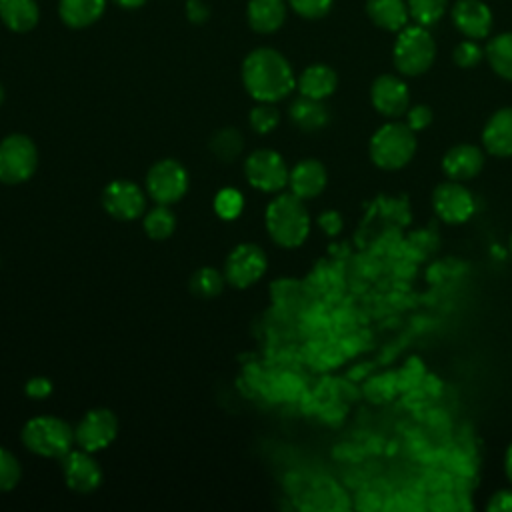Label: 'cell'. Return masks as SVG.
<instances>
[{
	"mask_svg": "<svg viewBox=\"0 0 512 512\" xmlns=\"http://www.w3.org/2000/svg\"><path fill=\"white\" fill-rule=\"evenodd\" d=\"M242 82L256 102H278L296 88L290 62L274 48H256L242 62Z\"/></svg>",
	"mask_w": 512,
	"mask_h": 512,
	"instance_id": "6da1fadb",
	"label": "cell"
},
{
	"mask_svg": "<svg viewBox=\"0 0 512 512\" xmlns=\"http://www.w3.org/2000/svg\"><path fill=\"white\" fill-rule=\"evenodd\" d=\"M264 224L270 238L282 248L300 246L310 232V216L304 200L292 192L278 194L268 204Z\"/></svg>",
	"mask_w": 512,
	"mask_h": 512,
	"instance_id": "7a4b0ae2",
	"label": "cell"
},
{
	"mask_svg": "<svg viewBox=\"0 0 512 512\" xmlns=\"http://www.w3.org/2000/svg\"><path fill=\"white\" fill-rule=\"evenodd\" d=\"M74 442V428L58 416H34L22 428V444L42 458H62Z\"/></svg>",
	"mask_w": 512,
	"mask_h": 512,
	"instance_id": "3957f363",
	"label": "cell"
},
{
	"mask_svg": "<svg viewBox=\"0 0 512 512\" xmlns=\"http://www.w3.org/2000/svg\"><path fill=\"white\" fill-rule=\"evenodd\" d=\"M416 152V134L408 124L390 122L380 126L370 140V158L384 170L406 166Z\"/></svg>",
	"mask_w": 512,
	"mask_h": 512,
	"instance_id": "277c9868",
	"label": "cell"
},
{
	"mask_svg": "<svg viewBox=\"0 0 512 512\" xmlns=\"http://www.w3.org/2000/svg\"><path fill=\"white\" fill-rule=\"evenodd\" d=\"M392 58L400 74L418 76L432 66L436 58V44L424 26H404L394 42Z\"/></svg>",
	"mask_w": 512,
	"mask_h": 512,
	"instance_id": "5b68a950",
	"label": "cell"
},
{
	"mask_svg": "<svg viewBox=\"0 0 512 512\" xmlns=\"http://www.w3.org/2000/svg\"><path fill=\"white\" fill-rule=\"evenodd\" d=\"M38 168V148L26 134H8L0 140V182L22 184Z\"/></svg>",
	"mask_w": 512,
	"mask_h": 512,
	"instance_id": "8992f818",
	"label": "cell"
},
{
	"mask_svg": "<svg viewBox=\"0 0 512 512\" xmlns=\"http://www.w3.org/2000/svg\"><path fill=\"white\" fill-rule=\"evenodd\" d=\"M146 192L156 204H174L188 192V170L174 158L152 164L146 174Z\"/></svg>",
	"mask_w": 512,
	"mask_h": 512,
	"instance_id": "52a82bcc",
	"label": "cell"
},
{
	"mask_svg": "<svg viewBox=\"0 0 512 512\" xmlns=\"http://www.w3.org/2000/svg\"><path fill=\"white\" fill-rule=\"evenodd\" d=\"M244 174L252 188L260 192H280L288 186V174L284 158L270 148L254 150L244 162Z\"/></svg>",
	"mask_w": 512,
	"mask_h": 512,
	"instance_id": "ba28073f",
	"label": "cell"
},
{
	"mask_svg": "<svg viewBox=\"0 0 512 512\" xmlns=\"http://www.w3.org/2000/svg\"><path fill=\"white\" fill-rule=\"evenodd\" d=\"M118 436V418L108 408H92L74 428L76 444L86 452L108 448Z\"/></svg>",
	"mask_w": 512,
	"mask_h": 512,
	"instance_id": "9c48e42d",
	"label": "cell"
},
{
	"mask_svg": "<svg viewBox=\"0 0 512 512\" xmlns=\"http://www.w3.org/2000/svg\"><path fill=\"white\" fill-rule=\"evenodd\" d=\"M268 260L260 246L256 244H238L226 258L224 278L234 288H250L266 272Z\"/></svg>",
	"mask_w": 512,
	"mask_h": 512,
	"instance_id": "30bf717a",
	"label": "cell"
},
{
	"mask_svg": "<svg viewBox=\"0 0 512 512\" xmlns=\"http://www.w3.org/2000/svg\"><path fill=\"white\" fill-rule=\"evenodd\" d=\"M104 210L122 222L136 220L146 210L144 190L130 180H112L102 192Z\"/></svg>",
	"mask_w": 512,
	"mask_h": 512,
	"instance_id": "8fae6325",
	"label": "cell"
},
{
	"mask_svg": "<svg viewBox=\"0 0 512 512\" xmlns=\"http://www.w3.org/2000/svg\"><path fill=\"white\" fill-rule=\"evenodd\" d=\"M62 474L66 486L78 494H90L102 482V470L96 458L92 456V452H86L82 448L70 450L62 456Z\"/></svg>",
	"mask_w": 512,
	"mask_h": 512,
	"instance_id": "7c38bea8",
	"label": "cell"
},
{
	"mask_svg": "<svg viewBox=\"0 0 512 512\" xmlns=\"http://www.w3.org/2000/svg\"><path fill=\"white\" fill-rule=\"evenodd\" d=\"M432 206L436 214L448 224H462L474 212V198L460 182H444L434 190Z\"/></svg>",
	"mask_w": 512,
	"mask_h": 512,
	"instance_id": "4fadbf2b",
	"label": "cell"
},
{
	"mask_svg": "<svg viewBox=\"0 0 512 512\" xmlns=\"http://www.w3.org/2000/svg\"><path fill=\"white\" fill-rule=\"evenodd\" d=\"M370 100H372V106L382 116L398 118L400 114L408 112L410 92H408V86L398 76L382 74L372 82Z\"/></svg>",
	"mask_w": 512,
	"mask_h": 512,
	"instance_id": "5bb4252c",
	"label": "cell"
},
{
	"mask_svg": "<svg viewBox=\"0 0 512 512\" xmlns=\"http://www.w3.org/2000/svg\"><path fill=\"white\" fill-rule=\"evenodd\" d=\"M452 22L466 38L480 40L492 30V12L482 0H458L452 8Z\"/></svg>",
	"mask_w": 512,
	"mask_h": 512,
	"instance_id": "9a60e30c",
	"label": "cell"
},
{
	"mask_svg": "<svg viewBox=\"0 0 512 512\" xmlns=\"http://www.w3.org/2000/svg\"><path fill=\"white\" fill-rule=\"evenodd\" d=\"M328 182V174L322 162L314 160V158H306L300 160L288 174V186L290 192L296 194L302 200H310L316 198Z\"/></svg>",
	"mask_w": 512,
	"mask_h": 512,
	"instance_id": "2e32d148",
	"label": "cell"
},
{
	"mask_svg": "<svg viewBox=\"0 0 512 512\" xmlns=\"http://www.w3.org/2000/svg\"><path fill=\"white\" fill-rule=\"evenodd\" d=\"M484 166V154L474 144H456L452 146L444 158L442 168L450 180H470L474 178Z\"/></svg>",
	"mask_w": 512,
	"mask_h": 512,
	"instance_id": "e0dca14e",
	"label": "cell"
},
{
	"mask_svg": "<svg viewBox=\"0 0 512 512\" xmlns=\"http://www.w3.org/2000/svg\"><path fill=\"white\" fill-rule=\"evenodd\" d=\"M482 144L492 156H512V108H502L490 116L482 130Z\"/></svg>",
	"mask_w": 512,
	"mask_h": 512,
	"instance_id": "ac0fdd59",
	"label": "cell"
},
{
	"mask_svg": "<svg viewBox=\"0 0 512 512\" xmlns=\"http://www.w3.org/2000/svg\"><path fill=\"white\" fill-rule=\"evenodd\" d=\"M296 86H298L300 96H308V98H314V100H324L336 90L338 76L326 64H312L298 76Z\"/></svg>",
	"mask_w": 512,
	"mask_h": 512,
	"instance_id": "d6986e66",
	"label": "cell"
},
{
	"mask_svg": "<svg viewBox=\"0 0 512 512\" xmlns=\"http://www.w3.org/2000/svg\"><path fill=\"white\" fill-rule=\"evenodd\" d=\"M248 24L252 30L260 34L276 32L286 18V2L284 0H250L246 8Z\"/></svg>",
	"mask_w": 512,
	"mask_h": 512,
	"instance_id": "ffe728a7",
	"label": "cell"
},
{
	"mask_svg": "<svg viewBox=\"0 0 512 512\" xmlns=\"http://www.w3.org/2000/svg\"><path fill=\"white\" fill-rule=\"evenodd\" d=\"M366 14L378 28L390 32H400L410 20L406 0H366Z\"/></svg>",
	"mask_w": 512,
	"mask_h": 512,
	"instance_id": "44dd1931",
	"label": "cell"
},
{
	"mask_svg": "<svg viewBox=\"0 0 512 512\" xmlns=\"http://www.w3.org/2000/svg\"><path fill=\"white\" fill-rule=\"evenodd\" d=\"M106 0H60L58 12L68 28H86L100 20Z\"/></svg>",
	"mask_w": 512,
	"mask_h": 512,
	"instance_id": "7402d4cb",
	"label": "cell"
},
{
	"mask_svg": "<svg viewBox=\"0 0 512 512\" xmlns=\"http://www.w3.org/2000/svg\"><path fill=\"white\" fill-rule=\"evenodd\" d=\"M0 18L12 32H28L40 20L36 0H0Z\"/></svg>",
	"mask_w": 512,
	"mask_h": 512,
	"instance_id": "603a6c76",
	"label": "cell"
},
{
	"mask_svg": "<svg viewBox=\"0 0 512 512\" xmlns=\"http://www.w3.org/2000/svg\"><path fill=\"white\" fill-rule=\"evenodd\" d=\"M290 118L300 130H320L328 122V108L322 104V100L300 96L290 106Z\"/></svg>",
	"mask_w": 512,
	"mask_h": 512,
	"instance_id": "cb8c5ba5",
	"label": "cell"
},
{
	"mask_svg": "<svg viewBox=\"0 0 512 512\" xmlns=\"http://www.w3.org/2000/svg\"><path fill=\"white\" fill-rule=\"evenodd\" d=\"M486 58L492 66V70L512 82V32H502L494 36L486 46Z\"/></svg>",
	"mask_w": 512,
	"mask_h": 512,
	"instance_id": "d4e9b609",
	"label": "cell"
},
{
	"mask_svg": "<svg viewBox=\"0 0 512 512\" xmlns=\"http://www.w3.org/2000/svg\"><path fill=\"white\" fill-rule=\"evenodd\" d=\"M176 228V216L166 204H156L144 216V232L152 240H166Z\"/></svg>",
	"mask_w": 512,
	"mask_h": 512,
	"instance_id": "484cf974",
	"label": "cell"
},
{
	"mask_svg": "<svg viewBox=\"0 0 512 512\" xmlns=\"http://www.w3.org/2000/svg\"><path fill=\"white\" fill-rule=\"evenodd\" d=\"M224 282H226L224 272H218L212 266H204V268H198L192 274L190 290L198 298H214V296H218L222 292Z\"/></svg>",
	"mask_w": 512,
	"mask_h": 512,
	"instance_id": "4316f807",
	"label": "cell"
},
{
	"mask_svg": "<svg viewBox=\"0 0 512 512\" xmlns=\"http://www.w3.org/2000/svg\"><path fill=\"white\" fill-rule=\"evenodd\" d=\"M448 0H408L410 18L418 26H434L446 14Z\"/></svg>",
	"mask_w": 512,
	"mask_h": 512,
	"instance_id": "83f0119b",
	"label": "cell"
},
{
	"mask_svg": "<svg viewBox=\"0 0 512 512\" xmlns=\"http://www.w3.org/2000/svg\"><path fill=\"white\" fill-rule=\"evenodd\" d=\"M244 196L236 188H222L214 196V212L222 220H236L242 214Z\"/></svg>",
	"mask_w": 512,
	"mask_h": 512,
	"instance_id": "f1b7e54d",
	"label": "cell"
},
{
	"mask_svg": "<svg viewBox=\"0 0 512 512\" xmlns=\"http://www.w3.org/2000/svg\"><path fill=\"white\" fill-rule=\"evenodd\" d=\"M250 126L254 128V132L258 134H270L278 122H280V112L274 104L270 102H258L252 110H250Z\"/></svg>",
	"mask_w": 512,
	"mask_h": 512,
	"instance_id": "f546056e",
	"label": "cell"
},
{
	"mask_svg": "<svg viewBox=\"0 0 512 512\" xmlns=\"http://www.w3.org/2000/svg\"><path fill=\"white\" fill-rule=\"evenodd\" d=\"M22 478V468L18 458L6 450L4 446H0V492H8L12 490Z\"/></svg>",
	"mask_w": 512,
	"mask_h": 512,
	"instance_id": "4dcf8cb0",
	"label": "cell"
},
{
	"mask_svg": "<svg viewBox=\"0 0 512 512\" xmlns=\"http://www.w3.org/2000/svg\"><path fill=\"white\" fill-rule=\"evenodd\" d=\"M242 148V136L234 130V128H224L220 130L214 140H212V150L216 156H220L222 160H230L234 158Z\"/></svg>",
	"mask_w": 512,
	"mask_h": 512,
	"instance_id": "1f68e13d",
	"label": "cell"
},
{
	"mask_svg": "<svg viewBox=\"0 0 512 512\" xmlns=\"http://www.w3.org/2000/svg\"><path fill=\"white\" fill-rule=\"evenodd\" d=\"M288 4L302 18L316 20V18H322L330 12L334 0H288Z\"/></svg>",
	"mask_w": 512,
	"mask_h": 512,
	"instance_id": "d6a6232c",
	"label": "cell"
},
{
	"mask_svg": "<svg viewBox=\"0 0 512 512\" xmlns=\"http://www.w3.org/2000/svg\"><path fill=\"white\" fill-rule=\"evenodd\" d=\"M484 52L474 40H464L454 48V62L460 68H474L482 60Z\"/></svg>",
	"mask_w": 512,
	"mask_h": 512,
	"instance_id": "836d02e7",
	"label": "cell"
},
{
	"mask_svg": "<svg viewBox=\"0 0 512 512\" xmlns=\"http://www.w3.org/2000/svg\"><path fill=\"white\" fill-rule=\"evenodd\" d=\"M24 392L32 400H44V398H48L52 394V382L46 376H32L24 384Z\"/></svg>",
	"mask_w": 512,
	"mask_h": 512,
	"instance_id": "e575fe53",
	"label": "cell"
},
{
	"mask_svg": "<svg viewBox=\"0 0 512 512\" xmlns=\"http://www.w3.org/2000/svg\"><path fill=\"white\" fill-rule=\"evenodd\" d=\"M432 122V110L424 104H416L412 108H408V116H406V124L418 132V130H424L428 124Z\"/></svg>",
	"mask_w": 512,
	"mask_h": 512,
	"instance_id": "d590c367",
	"label": "cell"
},
{
	"mask_svg": "<svg viewBox=\"0 0 512 512\" xmlns=\"http://www.w3.org/2000/svg\"><path fill=\"white\" fill-rule=\"evenodd\" d=\"M186 16L192 24H204L210 16V10L204 0H188L186 2Z\"/></svg>",
	"mask_w": 512,
	"mask_h": 512,
	"instance_id": "8d00e7d4",
	"label": "cell"
},
{
	"mask_svg": "<svg viewBox=\"0 0 512 512\" xmlns=\"http://www.w3.org/2000/svg\"><path fill=\"white\" fill-rule=\"evenodd\" d=\"M318 224H320V228H322L328 236H334V234H338V232L342 230V218H340V214H338L336 210L322 212V214L318 216Z\"/></svg>",
	"mask_w": 512,
	"mask_h": 512,
	"instance_id": "74e56055",
	"label": "cell"
},
{
	"mask_svg": "<svg viewBox=\"0 0 512 512\" xmlns=\"http://www.w3.org/2000/svg\"><path fill=\"white\" fill-rule=\"evenodd\" d=\"M490 512H512V490L496 492L488 502Z\"/></svg>",
	"mask_w": 512,
	"mask_h": 512,
	"instance_id": "f35d334b",
	"label": "cell"
},
{
	"mask_svg": "<svg viewBox=\"0 0 512 512\" xmlns=\"http://www.w3.org/2000/svg\"><path fill=\"white\" fill-rule=\"evenodd\" d=\"M118 6H122V8H126V10H136V8H140V6H144L146 4V0H114Z\"/></svg>",
	"mask_w": 512,
	"mask_h": 512,
	"instance_id": "ab89813d",
	"label": "cell"
},
{
	"mask_svg": "<svg viewBox=\"0 0 512 512\" xmlns=\"http://www.w3.org/2000/svg\"><path fill=\"white\" fill-rule=\"evenodd\" d=\"M504 466H506V474H508V478H510V482H512V444H510V448H508V452H506Z\"/></svg>",
	"mask_w": 512,
	"mask_h": 512,
	"instance_id": "60d3db41",
	"label": "cell"
},
{
	"mask_svg": "<svg viewBox=\"0 0 512 512\" xmlns=\"http://www.w3.org/2000/svg\"><path fill=\"white\" fill-rule=\"evenodd\" d=\"M2 102H4V88H2V84H0V106H2Z\"/></svg>",
	"mask_w": 512,
	"mask_h": 512,
	"instance_id": "b9f144b4",
	"label": "cell"
},
{
	"mask_svg": "<svg viewBox=\"0 0 512 512\" xmlns=\"http://www.w3.org/2000/svg\"><path fill=\"white\" fill-rule=\"evenodd\" d=\"M510 250H512V236H510Z\"/></svg>",
	"mask_w": 512,
	"mask_h": 512,
	"instance_id": "7bdbcfd3",
	"label": "cell"
}]
</instances>
